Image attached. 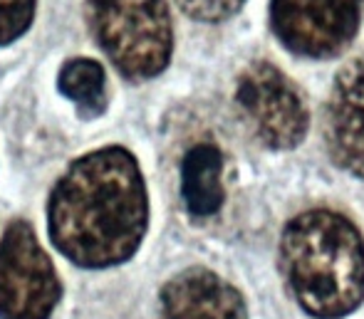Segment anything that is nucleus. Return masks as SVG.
I'll return each instance as SVG.
<instances>
[{"label":"nucleus","instance_id":"nucleus-1","mask_svg":"<svg viewBox=\"0 0 364 319\" xmlns=\"http://www.w3.org/2000/svg\"><path fill=\"white\" fill-rule=\"evenodd\" d=\"M146 220L144 176L122 146L77 158L53 188L48 205L55 248L80 267L129 260L144 238Z\"/></svg>","mask_w":364,"mask_h":319},{"label":"nucleus","instance_id":"nucleus-2","mask_svg":"<svg viewBox=\"0 0 364 319\" xmlns=\"http://www.w3.org/2000/svg\"><path fill=\"white\" fill-rule=\"evenodd\" d=\"M280 260L295 300L322 319L345 317L364 297V240L340 213L310 210L283 230Z\"/></svg>","mask_w":364,"mask_h":319},{"label":"nucleus","instance_id":"nucleus-3","mask_svg":"<svg viewBox=\"0 0 364 319\" xmlns=\"http://www.w3.org/2000/svg\"><path fill=\"white\" fill-rule=\"evenodd\" d=\"M87 18L122 75L149 80L168 65L173 30L166 0H87Z\"/></svg>","mask_w":364,"mask_h":319},{"label":"nucleus","instance_id":"nucleus-4","mask_svg":"<svg viewBox=\"0 0 364 319\" xmlns=\"http://www.w3.org/2000/svg\"><path fill=\"white\" fill-rule=\"evenodd\" d=\"M63 287L38 235L13 220L0 240V319H48Z\"/></svg>","mask_w":364,"mask_h":319},{"label":"nucleus","instance_id":"nucleus-5","mask_svg":"<svg viewBox=\"0 0 364 319\" xmlns=\"http://www.w3.org/2000/svg\"><path fill=\"white\" fill-rule=\"evenodd\" d=\"M243 114L265 146L292 148L307 131V107L300 90L270 63H255L235 90Z\"/></svg>","mask_w":364,"mask_h":319},{"label":"nucleus","instance_id":"nucleus-6","mask_svg":"<svg viewBox=\"0 0 364 319\" xmlns=\"http://www.w3.org/2000/svg\"><path fill=\"white\" fill-rule=\"evenodd\" d=\"M364 0H273V28L285 48L332 58L355 38Z\"/></svg>","mask_w":364,"mask_h":319},{"label":"nucleus","instance_id":"nucleus-7","mask_svg":"<svg viewBox=\"0 0 364 319\" xmlns=\"http://www.w3.org/2000/svg\"><path fill=\"white\" fill-rule=\"evenodd\" d=\"M325 134L337 166L364 178V55L337 75Z\"/></svg>","mask_w":364,"mask_h":319},{"label":"nucleus","instance_id":"nucleus-8","mask_svg":"<svg viewBox=\"0 0 364 319\" xmlns=\"http://www.w3.org/2000/svg\"><path fill=\"white\" fill-rule=\"evenodd\" d=\"M159 319H248L245 302L216 272L191 267L161 290Z\"/></svg>","mask_w":364,"mask_h":319},{"label":"nucleus","instance_id":"nucleus-9","mask_svg":"<svg viewBox=\"0 0 364 319\" xmlns=\"http://www.w3.org/2000/svg\"><path fill=\"white\" fill-rule=\"evenodd\" d=\"M220 173H223V156L213 144H198L183 158L181 193L186 208L198 218L218 213L223 205L225 191Z\"/></svg>","mask_w":364,"mask_h":319},{"label":"nucleus","instance_id":"nucleus-10","mask_svg":"<svg viewBox=\"0 0 364 319\" xmlns=\"http://www.w3.org/2000/svg\"><path fill=\"white\" fill-rule=\"evenodd\" d=\"M60 92L73 99L80 109V117H92L105 112V70L100 63L87 58L70 60L60 70Z\"/></svg>","mask_w":364,"mask_h":319},{"label":"nucleus","instance_id":"nucleus-11","mask_svg":"<svg viewBox=\"0 0 364 319\" xmlns=\"http://www.w3.org/2000/svg\"><path fill=\"white\" fill-rule=\"evenodd\" d=\"M35 0H0V45L18 40L30 28Z\"/></svg>","mask_w":364,"mask_h":319},{"label":"nucleus","instance_id":"nucleus-12","mask_svg":"<svg viewBox=\"0 0 364 319\" xmlns=\"http://www.w3.org/2000/svg\"><path fill=\"white\" fill-rule=\"evenodd\" d=\"M186 15L203 23H220L243 8L245 0H176Z\"/></svg>","mask_w":364,"mask_h":319}]
</instances>
